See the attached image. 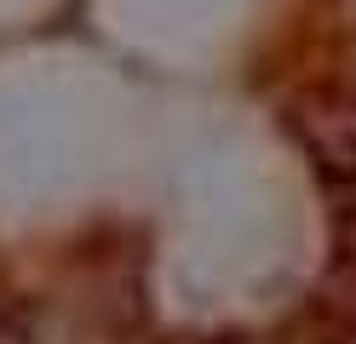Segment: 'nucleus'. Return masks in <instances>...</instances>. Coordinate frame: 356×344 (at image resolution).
Returning <instances> with one entry per match:
<instances>
[{
  "instance_id": "1",
  "label": "nucleus",
  "mask_w": 356,
  "mask_h": 344,
  "mask_svg": "<svg viewBox=\"0 0 356 344\" xmlns=\"http://www.w3.org/2000/svg\"><path fill=\"white\" fill-rule=\"evenodd\" d=\"M293 132L305 138V149L316 155V167L327 178H345L356 183V98L345 92H299L293 109H287Z\"/></svg>"
},
{
  "instance_id": "2",
  "label": "nucleus",
  "mask_w": 356,
  "mask_h": 344,
  "mask_svg": "<svg viewBox=\"0 0 356 344\" xmlns=\"http://www.w3.org/2000/svg\"><path fill=\"white\" fill-rule=\"evenodd\" d=\"M316 316L327 321V333L339 338V344L356 338V247L327 264L322 287H316Z\"/></svg>"
},
{
  "instance_id": "3",
  "label": "nucleus",
  "mask_w": 356,
  "mask_h": 344,
  "mask_svg": "<svg viewBox=\"0 0 356 344\" xmlns=\"http://www.w3.org/2000/svg\"><path fill=\"white\" fill-rule=\"evenodd\" d=\"M172 344H248V338H172Z\"/></svg>"
}]
</instances>
